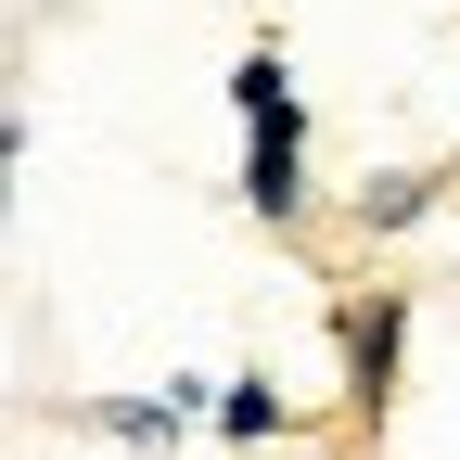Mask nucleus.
Listing matches in <instances>:
<instances>
[{
    "label": "nucleus",
    "mask_w": 460,
    "mask_h": 460,
    "mask_svg": "<svg viewBox=\"0 0 460 460\" xmlns=\"http://www.w3.org/2000/svg\"><path fill=\"white\" fill-rule=\"evenodd\" d=\"M77 422L115 435V447H180V396H90Z\"/></svg>",
    "instance_id": "5"
},
{
    "label": "nucleus",
    "mask_w": 460,
    "mask_h": 460,
    "mask_svg": "<svg viewBox=\"0 0 460 460\" xmlns=\"http://www.w3.org/2000/svg\"><path fill=\"white\" fill-rule=\"evenodd\" d=\"M332 345H345V435H384L396 410V358H410V295L371 281V295L332 307Z\"/></svg>",
    "instance_id": "1"
},
{
    "label": "nucleus",
    "mask_w": 460,
    "mask_h": 460,
    "mask_svg": "<svg viewBox=\"0 0 460 460\" xmlns=\"http://www.w3.org/2000/svg\"><path fill=\"white\" fill-rule=\"evenodd\" d=\"M281 102H295V65H281V39H256L243 65H230V115L256 128V115H281Z\"/></svg>",
    "instance_id": "6"
},
{
    "label": "nucleus",
    "mask_w": 460,
    "mask_h": 460,
    "mask_svg": "<svg viewBox=\"0 0 460 460\" xmlns=\"http://www.w3.org/2000/svg\"><path fill=\"white\" fill-rule=\"evenodd\" d=\"M217 435H230V447H269V435H295V396H281L269 371H230V384H217Z\"/></svg>",
    "instance_id": "3"
},
{
    "label": "nucleus",
    "mask_w": 460,
    "mask_h": 460,
    "mask_svg": "<svg viewBox=\"0 0 460 460\" xmlns=\"http://www.w3.org/2000/svg\"><path fill=\"white\" fill-rule=\"evenodd\" d=\"M435 192H447V166H371L358 180V230H410V217H435Z\"/></svg>",
    "instance_id": "4"
},
{
    "label": "nucleus",
    "mask_w": 460,
    "mask_h": 460,
    "mask_svg": "<svg viewBox=\"0 0 460 460\" xmlns=\"http://www.w3.org/2000/svg\"><path fill=\"white\" fill-rule=\"evenodd\" d=\"M243 205H256L269 230H295V217H307V115H295V102L243 128Z\"/></svg>",
    "instance_id": "2"
},
{
    "label": "nucleus",
    "mask_w": 460,
    "mask_h": 460,
    "mask_svg": "<svg viewBox=\"0 0 460 460\" xmlns=\"http://www.w3.org/2000/svg\"><path fill=\"white\" fill-rule=\"evenodd\" d=\"M0 217H13V180H0Z\"/></svg>",
    "instance_id": "7"
}]
</instances>
